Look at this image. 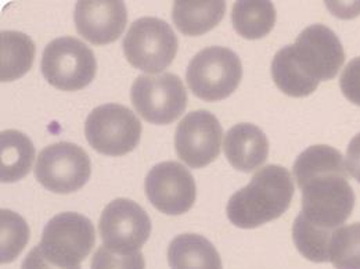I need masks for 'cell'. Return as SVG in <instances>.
<instances>
[{
	"instance_id": "6da1fadb",
	"label": "cell",
	"mask_w": 360,
	"mask_h": 269,
	"mask_svg": "<svg viewBox=\"0 0 360 269\" xmlns=\"http://www.w3.org/2000/svg\"><path fill=\"white\" fill-rule=\"evenodd\" d=\"M294 177L302 192L304 220L317 229L334 232L351 217L355 193L341 153L316 149L294 164Z\"/></svg>"
},
{
	"instance_id": "7a4b0ae2",
	"label": "cell",
	"mask_w": 360,
	"mask_h": 269,
	"mask_svg": "<svg viewBox=\"0 0 360 269\" xmlns=\"http://www.w3.org/2000/svg\"><path fill=\"white\" fill-rule=\"evenodd\" d=\"M345 51L326 25L305 28L294 45L280 49L271 60L276 87L291 97L312 94L321 81L334 80L344 65Z\"/></svg>"
},
{
	"instance_id": "3957f363",
	"label": "cell",
	"mask_w": 360,
	"mask_h": 269,
	"mask_svg": "<svg viewBox=\"0 0 360 269\" xmlns=\"http://www.w3.org/2000/svg\"><path fill=\"white\" fill-rule=\"evenodd\" d=\"M294 197L291 174L280 165H268L236 192L226 207L229 221L241 229H254L280 218Z\"/></svg>"
},
{
	"instance_id": "277c9868",
	"label": "cell",
	"mask_w": 360,
	"mask_h": 269,
	"mask_svg": "<svg viewBox=\"0 0 360 269\" xmlns=\"http://www.w3.org/2000/svg\"><path fill=\"white\" fill-rule=\"evenodd\" d=\"M241 78L240 57L222 46H211L198 51L186 73L190 90L205 101H219L229 97L238 88Z\"/></svg>"
},
{
	"instance_id": "5b68a950",
	"label": "cell",
	"mask_w": 360,
	"mask_h": 269,
	"mask_svg": "<svg viewBox=\"0 0 360 269\" xmlns=\"http://www.w3.org/2000/svg\"><path fill=\"white\" fill-rule=\"evenodd\" d=\"M122 46L131 65L140 71L155 74L172 64L179 42L167 21L157 17H143L132 23Z\"/></svg>"
},
{
	"instance_id": "8992f818",
	"label": "cell",
	"mask_w": 360,
	"mask_h": 269,
	"mask_svg": "<svg viewBox=\"0 0 360 269\" xmlns=\"http://www.w3.org/2000/svg\"><path fill=\"white\" fill-rule=\"evenodd\" d=\"M97 63L91 49L72 37H61L46 46L41 71L60 90L84 89L94 80Z\"/></svg>"
},
{
	"instance_id": "52a82bcc",
	"label": "cell",
	"mask_w": 360,
	"mask_h": 269,
	"mask_svg": "<svg viewBox=\"0 0 360 269\" xmlns=\"http://www.w3.org/2000/svg\"><path fill=\"white\" fill-rule=\"evenodd\" d=\"M96 243L94 226L78 213H63L46 224L39 249L46 260L63 268L79 265Z\"/></svg>"
},
{
	"instance_id": "ba28073f",
	"label": "cell",
	"mask_w": 360,
	"mask_h": 269,
	"mask_svg": "<svg viewBox=\"0 0 360 269\" xmlns=\"http://www.w3.org/2000/svg\"><path fill=\"white\" fill-rule=\"evenodd\" d=\"M85 136L96 151L120 157L131 153L139 144L141 124L128 107L108 103L96 107L88 115Z\"/></svg>"
},
{
	"instance_id": "9c48e42d",
	"label": "cell",
	"mask_w": 360,
	"mask_h": 269,
	"mask_svg": "<svg viewBox=\"0 0 360 269\" xmlns=\"http://www.w3.org/2000/svg\"><path fill=\"white\" fill-rule=\"evenodd\" d=\"M132 104L143 120L168 125L178 120L187 107L186 88L178 75H140L131 88Z\"/></svg>"
},
{
	"instance_id": "30bf717a",
	"label": "cell",
	"mask_w": 360,
	"mask_h": 269,
	"mask_svg": "<svg viewBox=\"0 0 360 269\" xmlns=\"http://www.w3.org/2000/svg\"><path fill=\"white\" fill-rule=\"evenodd\" d=\"M91 165L88 153L75 143L58 142L45 147L37 160L35 177L53 193L68 194L89 180Z\"/></svg>"
},
{
	"instance_id": "8fae6325",
	"label": "cell",
	"mask_w": 360,
	"mask_h": 269,
	"mask_svg": "<svg viewBox=\"0 0 360 269\" xmlns=\"http://www.w3.org/2000/svg\"><path fill=\"white\" fill-rule=\"evenodd\" d=\"M98 232L103 246L118 254L140 251L151 233L148 214L134 200L117 199L103 210Z\"/></svg>"
},
{
	"instance_id": "7c38bea8",
	"label": "cell",
	"mask_w": 360,
	"mask_h": 269,
	"mask_svg": "<svg viewBox=\"0 0 360 269\" xmlns=\"http://www.w3.org/2000/svg\"><path fill=\"white\" fill-rule=\"evenodd\" d=\"M224 131L219 120L207 110L183 117L175 131V149L180 160L191 168H204L221 153Z\"/></svg>"
},
{
	"instance_id": "4fadbf2b",
	"label": "cell",
	"mask_w": 360,
	"mask_h": 269,
	"mask_svg": "<svg viewBox=\"0 0 360 269\" xmlns=\"http://www.w3.org/2000/svg\"><path fill=\"white\" fill-rule=\"evenodd\" d=\"M150 203L167 215H181L195 201L197 187L190 171L176 161L154 165L144 180Z\"/></svg>"
},
{
	"instance_id": "5bb4252c",
	"label": "cell",
	"mask_w": 360,
	"mask_h": 269,
	"mask_svg": "<svg viewBox=\"0 0 360 269\" xmlns=\"http://www.w3.org/2000/svg\"><path fill=\"white\" fill-rule=\"evenodd\" d=\"M74 21L78 34L93 45L115 42L128 23L124 1L81 0L75 6Z\"/></svg>"
},
{
	"instance_id": "9a60e30c",
	"label": "cell",
	"mask_w": 360,
	"mask_h": 269,
	"mask_svg": "<svg viewBox=\"0 0 360 269\" xmlns=\"http://www.w3.org/2000/svg\"><path fill=\"white\" fill-rule=\"evenodd\" d=\"M224 150L233 168L252 173L268 160L269 140L257 125L243 123L227 131Z\"/></svg>"
},
{
	"instance_id": "2e32d148",
	"label": "cell",
	"mask_w": 360,
	"mask_h": 269,
	"mask_svg": "<svg viewBox=\"0 0 360 269\" xmlns=\"http://www.w3.org/2000/svg\"><path fill=\"white\" fill-rule=\"evenodd\" d=\"M171 269H222V260L215 246L201 234L176 236L168 249Z\"/></svg>"
},
{
	"instance_id": "e0dca14e",
	"label": "cell",
	"mask_w": 360,
	"mask_h": 269,
	"mask_svg": "<svg viewBox=\"0 0 360 269\" xmlns=\"http://www.w3.org/2000/svg\"><path fill=\"white\" fill-rule=\"evenodd\" d=\"M225 1L178 0L174 3L172 18L183 35L200 37L214 30L224 18Z\"/></svg>"
},
{
	"instance_id": "ac0fdd59",
	"label": "cell",
	"mask_w": 360,
	"mask_h": 269,
	"mask_svg": "<svg viewBox=\"0 0 360 269\" xmlns=\"http://www.w3.org/2000/svg\"><path fill=\"white\" fill-rule=\"evenodd\" d=\"M34 160L35 147L27 134L13 130L0 134V180L3 183L27 177Z\"/></svg>"
},
{
	"instance_id": "d6986e66",
	"label": "cell",
	"mask_w": 360,
	"mask_h": 269,
	"mask_svg": "<svg viewBox=\"0 0 360 269\" xmlns=\"http://www.w3.org/2000/svg\"><path fill=\"white\" fill-rule=\"evenodd\" d=\"M34 41L17 31H3L0 35V80L11 82L24 77L32 67L35 60Z\"/></svg>"
},
{
	"instance_id": "ffe728a7",
	"label": "cell",
	"mask_w": 360,
	"mask_h": 269,
	"mask_svg": "<svg viewBox=\"0 0 360 269\" xmlns=\"http://www.w3.org/2000/svg\"><path fill=\"white\" fill-rule=\"evenodd\" d=\"M231 23L240 37L261 39L274 27L276 8L268 0H240L233 6Z\"/></svg>"
},
{
	"instance_id": "44dd1931",
	"label": "cell",
	"mask_w": 360,
	"mask_h": 269,
	"mask_svg": "<svg viewBox=\"0 0 360 269\" xmlns=\"http://www.w3.org/2000/svg\"><path fill=\"white\" fill-rule=\"evenodd\" d=\"M333 233L308 224L301 214H298L292 226V239L295 247L307 260L312 263L330 261V242Z\"/></svg>"
},
{
	"instance_id": "7402d4cb",
	"label": "cell",
	"mask_w": 360,
	"mask_h": 269,
	"mask_svg": "<svg viewBox=\"0 0 360 269\" xmlns=\"http://www.w3.org/2000/svg\"><path fill=\"white\" fill-rule=\"evenodd\" d=\"M330 261L335 269H360V223L334 230Z\"/></svg>"
},
{
	"instance_id": "603a6c76",
	"label": "cell",
	"mask_w": 360,
	"mask_h": 269,
	"mask_svg": "<svg viewBox=\"0 0 360 269\" xmlns=\"http://www.w3.org/2000/svg\"><path fill=\"white\" fill-rule=\"evenodd\" d=\"M0 260L1 264L13 263L30 240V227L24 218L10 210L0 213Z\"/></svg>"
},
{
	"instance_id": "cb8c5ba5",
	"label": "cell",
	"mask_w": 360,
	"mask_h": 269,
	"mask_svg": "<svg viewBox=\"0 0 360 269\" xmlns=\"http://www.w3.org/2000/svg\"><path fill=\"white\" fill-rule=\"evenodd\" d=\"M90 269H146V261L141 251L118 254L100 246L93 254Z\"/></svg>"
},
{
	"instance_id": "d4e9b609",
	"label": "cell",
	"mask_w": 360,
	"mask_h": 269,
	"mask_svg": "<svg viewBox=\"0 0 360 269\" xmlns=\"http://www.w3.org/2000/svg\"><path fill=\"white\" fill-rule=\"evenodd\" d=\"M344 96L354 104L360 106V57L349 61L340 78Z\"/></svg>"
},
{
	"instance_id": "484cf974",
	"label": "cell",
	"mask_w": 360,
	"mask_h": 269,
	"mask_svg": "<svg viewBox=\"0 0 360 269\" xmlns=\"http://www.w3.org/2000/svg\"><path fill=\"white\" fill-rule=\"evenodd\" d=\"M345 165L347 173L354 180H358L360 183V134H356L348 149H347V157H345Z\"/></svg>"
},
{
	"instance_id": "4316f807",
	"label": "cell",
	"mask_w": 360,
	"mask_h": 269,
	"mask_svg": "<svg viewBox=\"0 0 360 269\" xmlns=\"http://www.w3.org/2000/svg\"><path fill=\"white\" fill-rule=\"evenodd\" d=\"M21 269H81V265L77 267H71V268H63V267H57L54 264H51L49 260H46L45 256L42 254L39 246H35L28 256L25 257Z\"/></svg>"
}]
</instances>
